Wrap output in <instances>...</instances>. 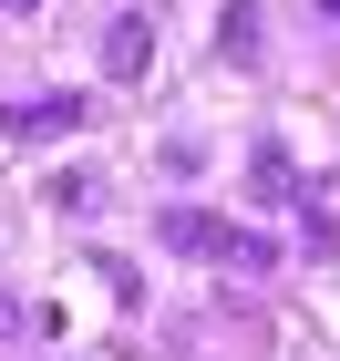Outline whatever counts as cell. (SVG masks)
I'll return each mask as SVG.
<instances>
[{
  "mask_svg": "<svg viewBox=\"0 0 340 361\" xmlns=\"http://www.w3.org/2000/svg\"><path fill=\"white\" fill-rule=\"evenodd\" d=\"M155 248H175V258H227V269H268V238L227 227L217 207H155Z\"/></svg>",
  "mask_w": 340,
  "mask_h": 361,
  "instance_id": "6da1fadb",
  "label": "cell"
},
{
  "mask_svg": "<svg viewBox=\"0 0 340 361\" xmlns=\"http://www.w3.org/2000/svg\"><path fill=\"white\" fill-rule=\"evenodd\" d=\"M83 93H21V104H0V135H21V145H42V135H83Z\"/></svg>",
  "mask_w": 340,
  "mask_h": 361,
  "instance_id": "7a4b0ae2",
  "label": "cell"
},
{
  "mask_svg": "<svg viewBox=\"0 0 340 361\" xmlns=\"http://www.w3.org/2000/svg\"><path fill=\"white\" fill-rule=\"evenodd\" d=\"M144 62H155V21H144V11H124V21L103 31V73H113V83H134Z\"/></svg>",
  "mask_w": 340,
  "mask_h": 361,
  "instance_id": "3957f363",
  "label": "cell"
},
{
  "mask_svg": "<svg viewBox=\"0 0 340 361\" xmlns=\"http://www.w3.org/2000/svg\"><path fill=\"white\" fill-rule=\"evenodd\" d=\"M217 52H227V62H258V11H248V0L227 11V31H217Z\"/></svg>",
  "mask_w": 340,
  "mask_h": 361,
  "instance_id": "277c9868",
  "label": "cell"
},
{
  "mask_svg": "<svg viewBox=\"0 0 340 361\" xmlns=\"http://www.w3.org/2000/svg\"><path fill=\"white\" fill-rule=\"evenodd\" d=\"M42 196H52L62 217H83V207H93V176H52V186H42Z\"/></svg>",
  "mask_w": 340,
  "mask_h": 361,
  "instance_id": "5b68a950",
  "label": "cell"
},
{
  "mask_svg": "<svg viewBox=\"0 0 340 361\" xmlns=\"http://www.w3.org/2000/svg\"><path fill=\"white\" fill-rule=\"evenodd\" d=\"M11 331H31V310H21V300H0V341H11Z\"/></svg>",
  "mask_w": 340,
  "mask_h": 361,
  "instance_id": "8992f818",
  "label": "cell"
},
{
  "mask_svg": "<svg viewBox=\"0 0 340 361\" xmlns=\"http://www.w3.org/2000/svg\"><path fill=\"white\" fill-rule=\"evenodd\" d=\"M320 21H340V0H320Z\"/></svg>",
  "mask_w": 340,
  "mask_h": 361,
  "instance_id": "52a82bcc",
  "label": "cell"
},
{
  "mask_svg": "<svg viewBox=\"0 0 340 361\" xmlns=\"http://www.w3.org/2000/svg\"><path fill=\"white\" fill-rule=\"evenodd\" d=\"M11 11H31V0H11Z\"/></svg>",
  "mask_w": 340,
  "mask_h": 361,
  "instance_id": "ba28073f",
  "label": "cell"
}]
</instances>
